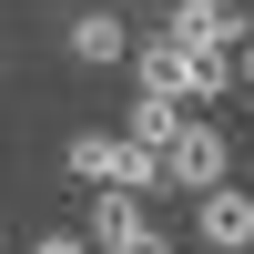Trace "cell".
<instances>
[{
    "label": "cell",
    "instance_id": "cell-1",
    "mask_svg": "<svg viewBox=\"0 0 254 254\" xmlns=\"http://www.w3.org/2000/svg\"><path fill=\"white\" fill-rule=\"evenodd\" d=\"M132 81H142L153 102L214 112V102L234 92V51H214V41H173V31H142V51H132Z\"/></svg>",
    "mask_w": 254,
    "mask_h": 254
},
{
    "label": "cell",
    "instance_id": "cell-2",
    "mask_svg": "<svg viewBox=\"0 0 254 254\" xmlns=\"http://www.w3.org/2000/svg\"><path fill=\"white\" fill-rule=\"evenodd\" d=\"M61 163H71V183H92V193H132V203L173 193L163 153H142L132 132H71V142H61Z\"/></svg>",
    "mask_w": 254,
    "mask_h": 254
},
{
    "label": "cell",
    "instance_id": "cell-3",
    "mask_svg": "<svg viewBox=\"0 0 254 254\" xmlns=\"http://www.w3.org/2000/svg\"><path fill=\"white\" fill-rule=\"evenodd\" d=\"M163 173H173V193H193V203H203V193H224V183H234V142H224V122L203 112L193 132L163 153Z\"/></svg>",
    "mask_w": 254,
    "mask_h": 254
},
{
    "label": "cell",
    "instance_id": "cell-4",
    "mask_svg": "<svg viewBox=\"0 0 254 254\" xmlns=\"http://www.w3.org/2000/svg\"><path fill=\"white\" fill-rule=\"evenodd\" d=\"M92 254H173V234L132 193H92Z\"/></svg>",
    "mask_w": 254,
    "mask_h": 254
},
{
    "label": "cell",
    "instance_id": "cell-5",
    "mask_svg": "<svg viewBox=\"0 0 254 254\" xmlns=\"http://www.w3.org/2000/svg\"><path fill=\"white\" fill-rule=\"evenodd\" d=\"M193 244L203 254H254V193L244 183H224V193L193 203Z\"/></svg>",
    "mask_w": 254,
    "mask_h": 254
},
{
    "label": "cell",
    "instance_id": "cell-6",
    "mask_svg": "<svg viewBox=\"0 0 254 254\" xmlns=\"http://www.w3.org/2000/svg\"><path fill=\"white\" fill-rule=\"evenodd\" d=\"M61 41H71V61H92V71H112V61L142 51V31H132L122 10H71V31H61Z\"/></svg>",
    "mask_w": 254,
    "mask_h": 254
},
{
    "label": "cell",
    "instance_id": "cell-7",
    "mask_svg": "<svg viewBox=\"0 0 254 254\" xmlns=\"http://www.w3.org/2000/svg\"><path fill=\"white\" fill-rule=\"evenodd\" d=\"M193 122H203V112H183V102H153V92H142V102H132V122H122V132H132L142 153H173V142L193 132Z\"/></svg>",
    "mask_w": 254,
    "mask_h": 254
},
{
    "label": "cell",
    "instance_id": "cell-8",
    "mask_svg": "<svg viewBox=\"0 0 254 254\" xmlns=\"http://www.w3.org/2000/svg\"><path fill=\"white\" fill-rule=\"evenodd\" d=\"M31 254H92V234H31Z\"/></svg>",
    "mask_w": 254,
    "mask_h": 254
},
{
    "label": "cell",
    "instance_id": "cell-9",
    "mask_svg": "<svg viewBox=\"0 0 254 254\" xmlns=\"http://www.w3.org/2000/svg\"><path fill=\"white\" fill-rule=\"evenodd\" d=\"M234 81H244V92H254V41H244V51H234Z\"/></svg>",
    "mask_w": 254,
    "mask_h": 254
}]
</instances>
